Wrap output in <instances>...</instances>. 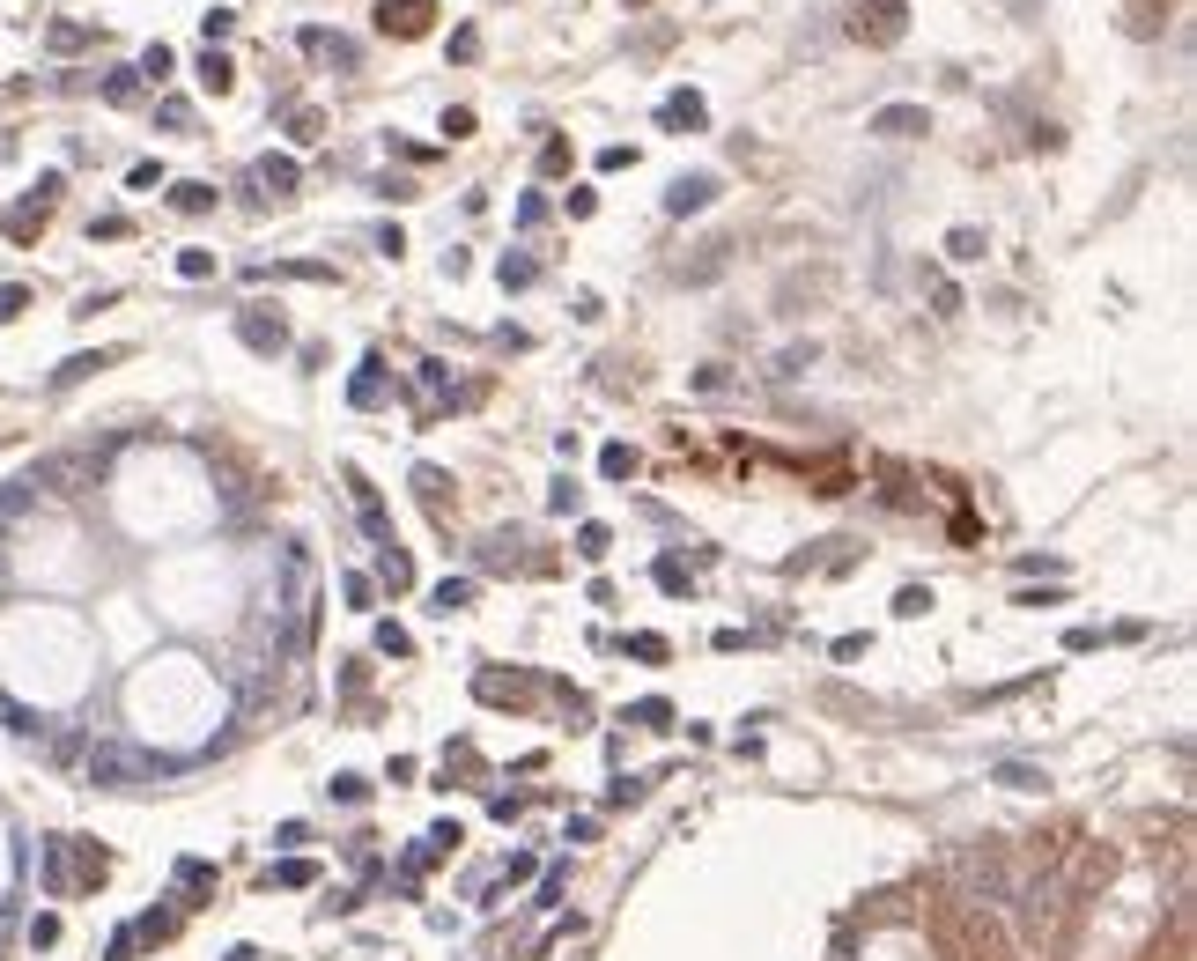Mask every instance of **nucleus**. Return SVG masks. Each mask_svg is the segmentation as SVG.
<instances>
[{
	"label": "nucleus",
	"instance_id": "obj_1",
	"mask_svg": "<svg viewBox=\"0 0 1197 961\" xmlns=\"http://www.w3.org/2000/svg\"><path fill=\"white\" fill-rule=\"evenodd\" d=\"M89 784H97V791H133V784H148V762L133 755V747L104 740L97 755H89Z\"/></svg>",
	"mask_w": 1197,
	"mask_h": 961
},
{
	"label": "nucleus",
	"instance_id": "obj_2",
	"mask_svg": "<svg viewBox=\"0 0 1197 961\" xmlns=\"http://www.w3.org/2000/svg\"><path fill=\"white\" fill-rule=\"evenodd\" d=\"M902 30H909V0H865L850 15V37H865V45H902Z\"/></svg>",
	"mask_w": 1197,
	"mask_h": 961
},
{
	"label": "nucleus",
	"instance_id": "obj_3",
	"mask_svg": "<svg viewBox=\"0 0 1197 961\" xmlns=\"http://www.w3.org/2000/svg\"><path fill=\"white\" fill-rule=\"evenodd\" d=\"M473 695H481V703H496V710H525L532 695H540V681H532V673H503V666H481V673H473Z\"/></svg>",
	"mask_w": 1197,
	"mask_h": 961
},
{
	"label": "nucleus",
	"instance_id": "obj_4",
	"mask_svg": "<svg viewBox=\"0 0 1197 961\" xmlns=\"http://www.w3.org/2000/svg\"><path fill=\"white\" fill-rule=\"evenodd\" d=\"M237 341L252 348V355H281V348H289V326H281L274 304H244L237 311Z\"/></svg>",
	"mask_w": 1197,
	"mask_h": 961
},
{
	"label": "nucleus",
	"instance_id": "obj_5",
	"mask_svg": "<svg viewBox=\"0 0 1197 961\" xmlns=\"http://www.w3.org/2000/svg\"><path fill=\"white\" fill-rule=\"evenodd\" d=\"M436 0H377V30L385 37H429Z\"/></svg>",
	"mask_w": 1197,
	"mask_h": 961
},
{
	"label": "nucleus",
	"instance_id": "obj_6",
	"mask_svg": "<svg viewBox=\"0 0 1197 961\" xmlns=\"http://www.w3.org/2000/svg\"><path fill=\"white\" fill-rule=\"evenodd\" d=\"M872 134L880 141H917V134H931V119H924V104H880L872 111Z\"/></svg>",
	"mask_w": 1197,
	"mask_h": 961
},
{
	"label": "nucleus",
	"instance_id": "obj_7",
	"mask_svg": "<svg viewBox=\"0 0 1197 961\" xmlns=\"http://www.w3.org/2000/svg\"><path fill=\"white\" fill-rule=\"evenodd\" d=\"M658 126H673V134H702V126H710V104H702L695 89H673V97L658 104Z\"/></svg>",
	"mask_w": 1197,
	"mask_h": 961
},
{
	"label": "nucleus",
	"instance_id": "obj_8",
	"mask_svg": "<svg viewBox=\"0 0 1197 961\" xmlns=\"http://www.w3.org/2000/svg\"><path fill=\"white\" fill-rule=\"evenodd\" d=\"M296 178H303V171H296V156H259L244 185H259V200H266V193H274V200H289V193H296Z\"/></svg>",
	"mask_w": 1197,
	"mask_h": 961
},
{
	"label": "nucleus",
	"instance_id": "obj_9",
	"mask_svg": "<svg viewBox=\"0 0 1197 961\" xmlns=\"http://www.w3.org/2000/svg\"><path fill=\"white\" fill-rule=\"evenodd\" d=\"M717 200V178L695 171V178H673V193H665V215H702V207Z\"/></svg>",
	"mask_w": 1197,
	"mask_h": 961
},
{
	"label": "nucleus",
	"instance_id": "obj_10",
	"mask_svg": "<svg viewBox=\"0 0 1197 961\" xmlns=\"http://www.w3.org/2000/svg\"><path fill=\"white\" fill-rule=\"evenodd\" d=\"M392 392H399V385H385V363H377V355H363V370H355V385H348V400H355V407H363V414H370V407H385V400H392Z\"/></svg>",
	"mask_w": 1197,
	"mask_h": 961
},
{
	"label": "nucleus",
	"instance_id": "obj_11",
	"mask_svg": "<svg viewBox=\"0 0 1197 961\" xmlns=\"http://www.w3.org/2000/svg\"><path fill=\"white\" fill-rule=\"evenodd\" d=\"M281 126H289V141L296 148H311V141H326V111H318V104H281Z\"/></svg>",
	"mask_w": 1197,
	"mask_h": 961
},
{
	"label": "nucleus",
	"instance_id": "obj_12",
	"mask_svg": "<svg viewBox=\"0 0 1197 961\" xmlns=\"http://www.w3.org/2000/svg\"><path fill=\"white\" fill-rule=\"evenodd\" d=\"M303 52H311V60H333V67H355V60H363L355 37H340V30H303Z\"/></svg>",
	"mask_w": 1197,
	"mask_h": 961
},
{
	"label": "nucleus",
	"instance_id": "obj_13",
	"mask_svg": "<svg viewBox=\"0 0 1197 961\" xmlns=\"http://www.w3.org/2000/svg\"><path fill=\"white\" fill-rule=\"evenodd\" d=\"M45 215H52L45 200H23V207H8V215H0V230H8L15 244H37V230H45Z\"/></svg>",
	"mask_w": 1197,
	"mask_h": 961
},
{
	"label": "nucleus",
	"instance_id": "obj_14",
	"mask_svg": "<svg viewBox=\"0 0 1197 961\" xmlns=\"http://www.w3.org/2000/svg\"><path fill=\"white\" fill-rule=\"evenodd\" d=\"M1168 8H1175V0H1131V8H1124V30H1131V37H1161Z\"/></svg>",
	"mask_w": 1197,
	"mask_h": 961
},
{
	"label": "nucleus",
	"instance_id": "obj_15",
	"mask_svg": "<svg viewBox=\"0 0 1197 961\" xmlns=\"http://www.w3.org/2000/svg\"><path fill=\"white\" fill-rule=\"evenodd\" d=\"M45 895H60V902L74 895V873H67V836H52V843H45Z\"/></svg>",
	"mask_w": 1197,
	"mask_h": 961
},
{
	"label": "nucleus",
	"instance_id": "obj_16",
	"mask_svg": "<svg viewBox=\"0 0 1197 961\" xmlns=\"http://www.w3.org/2000/svg\"><path fill=\"white\" fill-rule=\"evenodd\" d=\"M414 496H422L429 511L444 518V503H451V474H444V466H414Z\"/></svg>",
	"mask_w": 1197,
	"mask_h": 961
},
{
	"label": "nucleus",
	"instance_id": "obj_17",
	"mask_svg": "<svg viewBox=\"0 0 1197 961\" xmlns=\"http://www.w3.org/2000/svg\"><path fill=\"white\" fill-rule=\"evenodd\" d=\"M170 207H178V215H207V207H215V185H207V178H178V185H170Z\"/></svg>",
	"mask_w": 1197,
	"mask_h": 961
},
{
	"label": "nucleus",
	"instance_id": "obj_18",
	"mask_svg": "<svg viewBox=\"0 0 1197 961\" xmlns=\"http://www.w3.org/2000/svg\"><path fill=\"white\" fill-rule=\"evenodd\" d=\"M111 363V355L97 348V355H67V363L60 370H52V392H67V385H82V378H97V370Z\"/></svg>",
	"mask_w": 1197,
	"mask_h": 961
},
{
	"label": "nucleus",
	"instance_id": "obj_19",
	"mask_svg": "<svg viewBox=\"0 0 1197 961\" xmlns=\"http://www.w3.org/2000/svg\"><path fill=\"white\" fill-rule=\"evenodd\" d=\"M429 607H436V614H466V607H473V577H444V584L429 592Z\"/></svg>",
	"mask_w": 1197,
	"mask_h": 961
},
{
	"label": "nucleus",
	"instance_id": "obj_20",
	"mask_svg": "<svg viewBox=\"0 0 1197 961\" xmlns=\"http://www.w3.org/2000/svg\"><path fill=\"white\" fill-rule=\"evenodd\" d=\"M377 584H385V592H407V584H414V562L399 555V548H377Z\"/></svg>",
	"mask_w": 1197,
	"mask_h": 961
},
{
	"label": "nucleus",
	"instance_id": "obj_21",
	"mask_svg": "<svg viewBox=\"0 0 1197 961\" xmlns=\"http://www.w3.org/2000/svg\"><path fill=\"white\" fill-rule=\"evenodd\" d=\"M983 252H991V237H983V230H968V222H961V230H946V259H961V267H968V259H983Z\"/></svg>",
	"mask_w": 1197,
	"mask_h": 961
},
{
	"label": "nucleus",
	"instance_id": "obj_22",
	"mask_svg": "<svg viewBox=\"0 0 1197 961\" xmlns=\"http://www.w3.org/2000/svg\"><path fill=\"white\" fill-rule=\"evenodd\" d=\"M170 932H178V910H148L141 925H133V939H141V947H163Z\"/></svg>",
	"mask_w": 1197,
	"mask_h": 961
},
{
	"label": "nucleus",
	"instance_id": "obj_23",
	"mask_svg": "<svg viewBox=\"0 0 1197 961\" xmlns=\"http://www.w3.org/2000/svg\"><path fill=\"white\" fill-rule=\"evenodd\" d=\"M629 725H643V732H665V725H673V703H665V695H643V703L629 710Z\"/></svg>",
	"mask_w": 1197,
	"mask_h": 961
},
{
	"label": "nucleus",
	"instance_id": "obj_24",
	"mask_svg": "<svg viewBox=\"0 0 1197 961\" xmlns=\"http://www.w3.org/2000/svg\"><path fill=\"white\" fill-rule=\"evenodd\" d=\"M266 880H274V888H311V880H318V865H311V858H281Z\"/></svg>",
	"mask_w": 1197,
	"mask_h": 961
},
{
	"label": "nucleus",
	"instance_id": "obj_25",
	"mask_svg": "<svg viewBox=\"0 0 1197 961\" xmlns=\"http://www.w3.org/2000/svg\"><path fill=\"white\" fill-rule=\"evenodd\" d=\"M200 82H207V89H215V97H222V89H230V82H237V67H230V60H222V52H215V45H207V52H200Z\"/></svg>",
	"mask_w": 1197,
	"mask_h": 961
},
{
	"label": "nucleus",
	"instance_id": "obj_26",
	"mask_svg": "<svg viewBox=\"0 0 1197 961\" xmlns=\"http://www.w3.org/2000/svg\"><path fill=\"white\" fill-rule=\"evenodd\" d=\"M496 274H503V289H532V281H540V259H525V252H510V259H503V267H496Z\"/></svg>",
	"mask_w": 1197,
	"mask_h": 961
},
{
	"label": "nucleus",
	"instance_id": "obj_27",
	"mask_svg": "<svg viewBox=\"0 0 1197 961\" xmlns=\"http://www.w3.org/2000/svg\"><path fill=\"white\" fill-rule=\"evenodd\" d=\"M599 474H606V481H629V474H636V451H629V444H606V451H599Z\"/></svg>",
	"mask_w": 1197,
	"mask_h": 961
},
{
	"label": "nucleus",
	"instance_id": "obj_28",
	"mask_svg": "<svg viewBox=\"0 0 1197 961\" xmlns=\"http://www.w3.org/2000/svg\"><path fill=\"white\" fill-rule=\"evenodd\" d=\"M133 97H141V74H133V67L104 74V104H133Z\"/></svg>",
	"mask_w": 1197,
	"mask_h": 961
},
{
	"label": "nucleus",
	"instance_id": "obj_29",
	"mask_svg": "<svg viewBox=\"0 0 1197 961\" xmlns=\"http://www.w3.org/2000/svg\"><path fill=\"white\" fill-rule=\"evenodd\" d=\"M688 584H695V577H688V562H680V555H658V592H673V599H680Z\"/></svg>",
	"mask_w": 1197,
	"mask_h": 961
},
{
	"label": "nucleus",
	"instance_id": "obj_30",
	"mask_svg": "<svg viewBox=\"0 0 1197 961\" xmlns=\"http://www.w3.org/2000/svg\"><path fill=\"white\" fill-rule=\"evenodd\" d=\"M606 548H614V533H606V525H577V555H584V562H606Z\"/></svg>",
	"mask_w": 1197,
	"mask_h": 961
},
{
	"label": "nucleus",
	"instance_id": "obj_31",
	"mask_svg": "<svg viewBox=\"0 0 1197 961\" xmlns=\"http://www.w3.org/2000/svg\"><path fill=\"white\" fill-rule=\"evenodd\" d=\"M377 651H385V658H414V636L399 629V621H377Z\"/></svg>",
	"mask_w": 1197,
	"mask_h": 961
},
{
	"label": "nucleus",
	"instance_id": "obj_32",
	"mask_svg": "<svg viewBox=\"0 0 1197 961\" xmlns=\"http://www.w3.org/2000/svg\"><path fill=\"white\" fill-rule=\"evenodd\" d=\"M326 791H333L340 806H363V799H370V777H355V769H340V777H333Z\"/></svg>",
	"mask_w": 1197,
	"mask_h": 961
},
{
	"label": "nucleus",
	"instance_id": "obj_33",
	"mask_svg": "<svg viewBox=\"0 0 1197 961\" xmlns=\"http://www.w3.org/2000/svg\"><path fill=\"white\" fill-rule=\"evenodd\" d=\"M170 67H178V60H170V45H148L133 74H141V82H170Z\"/></svg>",
	"mask_w": 1197,
	"mask_h": 961
},
{
	"label": "nucleus",
	"instance_id": "obj_34",
	"mask_svg": "<svg viewBox=\"0 0 1197 961\" xmlns=\"http://www.w3.org/2000/svg\"><path fill=\"white\" fill-rule=\"evenodd\" d=\"M629 651L643 658V666H665V658H673V644H665V636H651V629H636V636H629Z\"/></svg>",
	"mask_w": 1197,
	"mask_h": 961
},
{
	"label": "nucleus",
	"instance_id": "obj_35",
	"mask_svg": "<svg viewBox=\"0 0 1197 961\" xmlns=\"http://www.w3.org/2000/svg\"><path fill=\"white\" fill-rule=\"evenodd\" d=\"M178 274H185V281H207V274H215V252H200V244H185V252H178Z\"/></svg>",
	"mask_w": 1197,
	"mask_h": 961
},
{
	"label": "nucleus",
	"instance_id": "obj_36",
	"mask_svg": "<svg viewBox=\"0 0 1197 961\" xmlns=\"http://www.w3.org/2000/svg\"><path fill=\"white\" fill-rule=\"evenodd\" d=\"M45 45H52V52H82V45H89V30H82V23H52V30H45Z\"/></svg>",
	"mask_w": 1197,
	"mask_h": 961
},
{
	"label": "nucleus",
	"instance_id": "obj_37",
	"mask_svg": "<svg viewBox=\"0 0 1197 961\" xmlns=\"http://www.w3.org/2000/svg\"><path fill=\"white\" fill-rule=\"evenodd\" d=\"M998 784H1013V791H1035V784H1042V769H1028V762H998Z\"/></svg>",
	"mask_w": 1197,
	"mask_h": 961
},
{
	"label": "nucleus",
	"instance_id": "obj_38",
	"mask_svg": "<svg viewBox=\"0 0 1197 961\" xmlns=\"http://www.w3.org/2000/svg\"><path fill=\"white\" fill-rule=\"evenodd\" d=\"M924 607H931V592H924V584H902V599H895V614H902V621H917Z\"/></svg>",
	"mask_w": 1197,
	"mask_h": 961
},
{
	"label": "nucleus",
	"instance_id": "obj_39",
	"mask_svg": "<svg viewBox=\"0 0 1197 961\" xmlns=\"http://www.w3.org/2000/svg\"><path fill=\"white\" fill-rule=\"evenodd\" d=\"M133 954H141V939H133V925H119V932H111V947H104V961H133Z\"/></svg>",
	"mask_w": 1197,
	"mask_h": 961
},
{
	"label": "nucleus",
	"instance_id": "obj_40",
	"mask_svg": "<svg viewBox=\"0 0 1197 961\" xmlns=\"http://www.w3.org/2000/svg\"><path fill=\"white\" fill-rule=\"evenodd\" d=\"M488 814H496V821H518V814H525V791H496V799H488Z\"/></svg>",
	"mask_w": 1197,
	"mask_h": 961
},
{
	"label": "nucleus",
	"instance_id": "obj_41",
	"mask_svg": "<svg viewBox=\"0 0 1197 961\" xmlns=\"http://www.w3.org/2000/svg\"><path fill=\"white\" fill-rule=\"evenodd\" d=\"M30 311V289H23V281H8V289H0V318H23Z\"/></svg>",
	"mask_w": 1197,
	"mask_h": 961
},
{
	"label": "nucleus",
	"instance_id": "obj_42",
	"mask_svg": "<svg viewBox=\"0 0 1197 961\" xmlns=\"http://www.w3.org/2000/svg\"><path fill=\"white\" fill-rule=\"evenodd\" d=\"M806 363H813V341H798V348L776 355V378H791V370H806Z\"/></svg>",
	"mask_w": 1197,
	"mask_h": 961
},
{
	"label": "nucleus",
	"instance_id": "obj_43",
	"mask_svg": "<svg viewBox=\"0 0 1197 961\" xmlns=\"http://www.w3.org/2000/svg\"><path fill=\"white\" fill-rule=\"evenodd\" d=\"M540 171H547V178L569 171V141H547V148H540Z\"/></svg>",
	"mask_w": 1197,
	"mask_h": 961
},
{
	"label": "nucleus",
	"instance_id": "obj_44",
	"mask_svg": "<svg viewBox=\"0 0 1197 961\" xmlns=\"http://www.w3.org/2000/svg\"><path fill=\"white\" fill-rule=\"evenodd\" d=\"M156 119H163V126H193V104H185V97H163Z\"/></svg>",
	"mask_w": 1197,
	"mask_h": 961
},
{
	"label": "nucleus",
	"instance_id": "obj_45",
	"mask_svg": "<svg viewBox=\"0 0 1197 961\" xmlns=\"http://www.w3.org/2000/svg\"><path fill=\"white\" fill-rule=\"evenodd\" d=\"M451 60H481V30H451Z\"/></svg>",
	"mask_w": 1197,
	"mask_h": 961
},
{
	"label": "nucleus",
	"instance_id": "obj_46",
	"mask_svg": "<svg viewBox=\"0 0 1197 961\" xmlns=\"http://www.w3.org/2000/svg\"><path fill=\"white\" fill-rule=\"evenodd\" d=\"M931 304H939V318H961V289H954V281H939V289H931Z\"/></svg>",
	"mask_w": 1197,
	"mask_h": 961
},
{
	"label": "nucleus",
	"instance_id": "obj_47",
	"mask_svg": "<svg viewBox=\"0 0 1197 961\" xmlns=\"http://www.w3.org/2000/svg\"><path fill=\"white\" fill-rule=\"evenodd\" d=\"M444 134H451V141H466V134H473V111H466V104H451V111H444Z\"/></svg>",
	"mask_w": 1197,
	"mask_h": 961
},
{
	"label": "nucleus",
	"instance_id": "obj_48",
	"mask_svg": "<svg viewBox=\"0 0 1197 961\" xmlns=\"http://www.w3.org/2000/svg\"><path fill=\"white\" fill-rule=\"evenodd\" d=\"M547 503H555V511L569 518V511H577V503H584V488H577V481H555V496H547Z\"/></svg>",
	"mask_w": 1197,
	"mask_h": 961
},
{
	"label": "nucleus",
	"instance_id": "obj_49",
	"mask_svg": "<svg viewBox=\"0 0 1197 961\" xmlns=\"http://www.w3.org/2000/svg\"><path fill=\"white\" fill-rule=\"evenodd\" d=\"M348 607H363V614L377 607V584L370 577H348Z\"/></svg>",
	"mask_w": 1197,
	"mask_h": 961
},
{
	"label": "nucleus",
	"instance_id": "obj_50",
	"mask_svg": "<svg viewBox=\"0 0 1197 961\" xmlns=\"http://www.w3.org/2000/svg\"><path fill=\"white\" fill-rule=\"evenodd\" d=\"M429 843H436V851H459L466 836H459V821H436V828H429Z\"/></svg>",
	"mask_w": 1197,
	"mask_h": 961
},
{
	"label": "nucleus",
	"instance_id": "obj_51",
	"mask_svg": "<svg viewBox=\"0 0 1197 961\" xmlns=\"http://www.w3.org/2000/svg\"><path fill=\"white\" fill-rule=\"evenodd\" d=\"M230 23H237V15H230V8H215V15H200V30H207V45H215V37H230Z\"/></svg>",
	"mask_w": 1197,
	"mask_h": 961
},
{
	"label": "nucleus",
	"instance_id": "obj_52",
	"mask_svg": "<svg viewBox=\"0 0 1197 961\" xmlns=\"http://www.w3.org/2000/svg\"><path fill=\"white\" fill-rule=\"evenodd\" d=\"M518 222H525V230H540V222H547V200H540V193L518 200Z\"/></svg>",
	"mask_w": 1197,
	"mask_h": 961
},
{
	"label": "nucleus",
	"instance_id": "obj_53",
	"mask_svg": "<svg viewBox=\"0 0 1197 961\" xmlns=\"http://www.w3.org/2000/svg\"><path fill=\"white\" fill-rule=\"evenodd\" d=\"M126 230H133L126 215H97V222H89V237H126Z\"/></svg>",
	"mask_w": 1197,
	"mask_h": 961
},
{
	"label": "nucleus",
	"instance_id": "obj_54",
	"mask_svg": "<svg viewBox=\"0 0 1197 961\" xmlns=\"http://www.w3.org/2000/svg\"><path fill=\"white\" fill-rule=\"evenodd\" d=\"M732 378H725V363H710V370H695V392H725Z\"/></svg>",
	"mask_w": 1197,
	"mask_h": 961
},
{
	"label": "nucleus",
	"instance_id": "obj_55",
	"mask_svg": "<svg viewBox=\"0 0 1197 961\" xmlns=\"http://www.w3.org/2000/svg\"><path fill=\"white\" fill-rule=\"evenodd\" d=\"M230 961H259V954H252V947H230Z\"/></svg>",
	"mask_w": 1197,
	"mask_h": 961
}]
</instances>
